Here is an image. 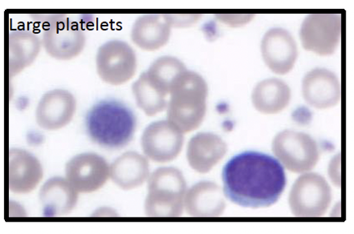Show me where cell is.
<instances>
[{
    "instance_id": "1",
    "label": "cell",
    "mask_w": 354,
    "mask_h": 234,
    "mask_svg": "<svg viewBox=\"0 0 354 234\" xmlns=\"http://www.w3.org/2000/svg\"><path fill=\"white\" fill-rule=\"evenodd\" d=\"M222 179L229 200L252 208L273 206L287 183L286 172L277 159L254 151L233 157L224 166Z\"/></svg>"
},
{
    "instance_id": "2",
    "label": "cell",
    "mask_w": 354,
    "mask_h": 234,
    "mask_svg": "<svg viewBox=\"0 0 354 234\" xmlns=\"http://www.w3.org/2000/svg\"><path fill=\"white\" fill-rule=\"evenodd\" d=\"M86 126L88 136L95 144L104 148L119 149L133 140L137 118L122 102L104 99L89 110Z\"/></svg>"
},
{
    "instance_id": "3",
    "label": "cell",
    "mask_w": 354,
    "mask_h": 234,
    "mask_svg": "<svg viewBox=\"0 0 354 234\" xmlns=\"http://www.w3.org/2000/svg\"><path fill=\"white\" fill-rule=\"evenodd\" d=\"M207 84L196 72H184L174 83L168 104V121L183 133L201 126L207 108Z\"/></svg>"
},
{
    "instance_id": "4",
    "label": "cell",
    "mask_w": 354,
    "mask_h": 234,
    "mask_svg": "<svg viewBox=\"0 0 354 234\" xmlns=\"http://www.w3.org/2000/svg\"><path fill=\"white\" fill-rule=\"evenodd\" d=\"M147 212L152 216H178L181 213L186 183L180 171L161 168L149 178Z\"/></svg>"
},
{
    "instance_id": "5",
    "label": "cell",
    "mask_w": 354,
    "mask_h": 234,
    "mask_svg": "<svg viewBox=\"0 0 354 234\" xmlns=\"http://www.w3.org/2000/svg\"><path fill=\"white\" fill-rule=\"evenodd\" d=\"M332 202L330 185L320 174L306 173L299 177L289 193L288 203L297 217H321Z\"/></svg>"
},
{
    "instance_id": "6",
    "label": "cell",
    "mask_w": 354,
    "mask_h": 234,
    "mask_svg": "<svg viewBox=\"0 0 354 234\" xmlns=\"http://www.w3.org/2000/svg\"><path fill=\"white\" fill-rule=\"evenodd\" d=\"M272 151L283 168L295 173L311 171L320 157L314 139L308 134L294 130L279 133L274 139Z\"/></svg>"
},
{
    "instance_id": "7",
    "label": "cell",
    "mask_w": 354,
    "mask_h": 234,
    "mask_svg": "<svg viewBox=\"0 0 354 234\" xmlns=\"http://www.w3.org/2000/svg\"><path fill=\"white\" fill-rule=\"evenodd\" d=\"M341 14H311L304 19L300 39L304 48L319 56H331L342 38Z\"/></svg>"
},
{
    "instance_id": "8",
    "label": "cell",
    "mask_w": 354,
    "mask_h": 234,
    "mask_svg": "<svg viewBox=\"0 0 354 234\" xmlns=\"http://www.w3.org/2000/svg\"><path fill=\"white\" fill-rule=\"evenodd\" d=\"M43 34L42 44L50 57L58 61H71L81 54L86 38L82 30L66 17H49Z\"/></svg>"
},
{
    "instance_id": "9",
    "label": "cell",
    "mask_w": 354,
    "mask_h": 234,
    "mask_svg": "<svg viewBox=\"0 0 354 234\" xmlns=\"http://www.w3.org/2000/svg\"><path fill=\"white\" fill-rule=\"evenodd\" d=\"M136 68V52L127 43L113 39L99 48L97 69L104 81L113 86H120L133 77Z\"/></svg>"
},
{
    "instance_id": "10",
    "label": "cell",
    "mask_w": 354,
    "mask_h": 234,
    "mask_svg": "<svg viewBox=\"0 0 354 234\" xmlns=\"http://www.w3.org/2000/svg\"><path fill=\"white\" fill-rule=\"evenodd\" d=\"M111 175L104 158L95 153H82L66 164V178L78 193H91L101 188Z\"/></svg>"
},
{
    "instance_id": "11",
    "label": "cell",
    "mask_w": 354,
    "mask_h": 234,
    "mask_svg": "<svg viewBox=\"0 0 354 234\" xmlns=\"http://www.w3.org/2000/svg\"><path fill=\"white\" fill-rule=\"evenodd\" d=\"M183 133L169 121L153 123L142 138L144 153L152 161L165 163L176 159L183 146Z\"/></svg>"
},
{
    "instance_id": "12",
    "label": "cell",
    "mask_w": 354,
    "mask_h": 234,
    "mask_svg": "<svg viewBox=\"0 0 354 234\" xmlns=\"http://www.w3.org/2000/svg\"><path fill=\"white\" fill-rule=\"evenodd\" d=\"M264 62L278 75L290 72L298 57L297 44L292 34L282 28H273L264 35L261 41Z\"/></svg>"
},
{
    "instance_id": "13",
    "label": "cell",
    "mask_w": 354,
    "mask_h": 234,
    "mask_svg": "<svg viewBox=\"0 0 354 234\" xmlns=\"http://www.w3.org/2000/svg\"><path fill=\"white\" fill-rule=\"evenodd\" d=\"M77 101L71 92L56 89L44 94L38 104L36 119L46 130H59L71 122L76 113Z\"/></svg>"
},
{
    "instance_id": "14",
    "label": "cell",
    "mask_w": 354,
    "mask_h": 234,
    "mask_svg": "<svg viewBox=\"0 0 354 234\" xmlns=\"http://www.w3.org/2000/svg\"><path fill=\"white\" fill-rule=\"evenodd\" d=\"M302 94L309 106L318 109L330 108L341 101V83L333 72L317 68L304 77Z\"/></svg>"
},
{
    "instance_id": "15",
    "label": "cell",
    "mask_w": 354,
    "mask_h": 234,
    "mask_svg": "<svg viewBox=\"0 0 354 234\" xmlns=\"http://www.w3.org/2000/svg\"><path fill=\"white\" fill-rule=\"evenodd\" d=\"M43 177L41 164L32 153L21 148L10 150V191L17 194L31 193L41 183Z\"/></svg>"
},
{
    "instance_id": "16",
    "label": "cell",
    "mask_w": 354,
    "mask_h": 234,
    "mask_svg": "<svg viewBox=\"0 0 354 234\" xmlns=\"http://www.w3.org/2000/svg\"><path fill=\"white\" fill-rule=\"evenodd\" d=\"M171 29L167 14H143L133 25L131 39L145 51H156L169 42Z\"/></svg>"
},
{
    "instance_id": "17",
    "label": "cell",
    "mask_w": 354,
    "mask_h": 234,
    "mask_svg": "<svg viewBox=\"0 0 354 234\" xmlns=\"http://www.w3.org/2000/svg\"><path fill=\"white\" fill-rule=\"evenodd\" d=\"M78 193L66 178L56 177L49 179L39 191V201L46 217L67 215L76 207Z\"/></svg>"
},
{
    "instance_id": "18",
    "label": "cell",
    "mask_w": 354,
    "mask_h": 234,
    "mask_svg": "<svg viewBox=\"0 0 354 234\" xmlns=\"http://www.w3.org/2000/svg\"><path fill=\"white\" fill-rule=\"evenodd\" d=\"M227 146L212 133H199L188 144L187 159L194 170L207 173L225 156Z\"/></svg>"
},
{
    "instance_id": "19",
    "label": "cell",
    "mask_w": 354,
    "mask_h": 234,
    "mask_svg": "<svg viewBox=\"0 0 354 234\" xmlns=\"http://www.w3.org/2000/svg\"><path fill=\"white\" fill-rule=\"evenodd\" d=\"M8 41L9 74L13 78L36 61L42 41L36 34L23 30L10 33Z\"/></svg>"
},
{
    "instance_id": "20",
    "label": "cell",
    "mask_w": 354,
    "mask_h": 234,
    "mask_svg": "<svg viewBox=\"0 0 354 234\" xmlns=\"http://www.w3.org/2000/svg\"><path fill=\"white\" fill-rule=\"evenodd\" d=\"M291 97V89L286 82L271 78L257 84L252 94V102L259 112L277 114L288 107Z\"/></svg>"
},
{
    "instance_id": "21",
    "label": "cell",
    "mask_w": 354,
    "mask_h": 234,
    "mask_svg": "<svg viewBox=\"0 0 354 234\" xmlns=\"http://www.w3.org/2000/svg\"><path fill=\"white\" fill-rule=\"evenodd\" d=\"M149 175L146 158L136 152H128L117 159L111 167V176L119 186L132 188L140 186Z\"/></svg>"
},
{
    "instance_id": "22",
    "label": "cell",
    "mask_w": 354,
    "mask_h": 234,
    "mask_svg": "<svg viewBox=\"0 0 354 234\" xmlns=\"http://www.w3.org/2000/svg\"><path fill=\"white\" fill-rule=\"evenodd\" d=\"M187 208L194 216H214L221 213L223 202L218 188L210 182L198 184L189 193Z\"/></svg>"
},
{
    "instance_id": "23",
    "label": "cell",
    "mask_w": 354,
    "mask_h": 234,
    "mask_svg": "<svg viewBox=\"0 0 354 234\" xmlns=\"http://www.w3.org/2000/svg\"><path fill=\"white\" fill-rule=\"evenodd\" d=\"M187 71L185 66L179 59L163 57L152 64L146 75L149 83L167 96L171 93L174 83Z\"/></svg>"
},
{
    "instance_id": "24",
    "label": "cell",
    "mask_w": 354,
    "mask_h": 234,
    "mask_svg": "<svg viewBox=\"0 0 354 234\" xmlns=\"http://www.w3.org/2000/svg\"><path fill=\"white\" fill-rule=\"evenodd\" d=\"M133 91L138 107L148 116L161 113L167 106L166 95L157 90L147 79L146 72L133 84Z\"/></svg>"
},
{
    "instance_id": "25",
    "label": "cell",
    "mask_w": 354,
    "mask_h": 234,
    "mask_svg": "<svg viewBox=\"0 0 354 234\" xmlns=\"http://www.w3.org/2000/svg\"><path fill=\"white\" fill-rule=\"evenodd\" d=\"M171 28H185L192 26L201 19V14H167Z\"/></svg>"
},
{
    "instance_id": "26",
    "label": "cell",
    "mask_w": 354,
    "mask_h": 234,
    "mask_svg": "<svg viewBox=\"0 0 354 234\" xmlns=\"http://www.w3.org/2000/svg\"><path fill=\"white\" fill-rule=\"evenodd\" d=\"M216 17L219 21L228 26L238 28L250 23L255 16L254 14H218Z\"/></svg>"
},
{
    "instance_id": "27",
    "label": "cell",
    "mask_w": 354,
    "mask_h": 234,
    "mask_svg": "<svg viewBox=\"0 0 354 234\" xmlns=\"http://www.w3.org/2000/svg\"><path fill=\"white\" fill-rule=\"evenodd\" d=\"M328 174L333 182L338 187L341 186V157L337 155L328 167Z\"/></svg>"
}]
</instances>
